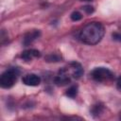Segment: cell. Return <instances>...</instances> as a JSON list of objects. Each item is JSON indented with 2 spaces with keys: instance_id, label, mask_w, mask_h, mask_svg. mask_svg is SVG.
Wrapping results in <instances>:
<instances>
[{
  "instance_id": "5b68a950",
  "label": "cell",
  "mask_w": 121,
  "mask_h": 121,
  "mask_svg": "<svg viewBox=\"0 0 121 121\" xmlns=\"http://www.w3.org/2000/svg\"><path fill=\"white\" fill-rule=\"evenodd\" d=\"M70 82V78L66 72V69L60 70V74L55 78V83L58 86H63Z\"/></svg>"
},
{
  "instance_id": "30bf717a",
  "label": "cell",
  "mask_w": 121,
  "mask_h": 121,
  "mask_svg": "<svg viewBox=\"0 0 121 121\" xmlns=\"http://www.w3.org/2000/svg\"><path fill=\"white\" fill-rule=\"evenodd\" d=\"M103 111V106L102 105H95L92 109V113L94 116H97L99 115Z\"/></svg>"
},
{
  "instance_id": "5bb4252c",
  "label": "cell",
  "mask_w": 121,
  "mask_h": 121,
  "mask_svg": "<svg viewBox=\"0 0 121 121\" xmlns=\"http://www.w3.org/2000/svg\"><path fill=\"white\" fill-rule=\"evenodd\" d=\"M112 38L116 41H119L121 42V33H117V32H114L112 33Z\"/></svg>"
},
{
  "instance_id": "3957f363",
  "label": "cell",
  "mask_w": 121,
  "mask_h": 121,
  "mask_svg": "<svg viewBox=\"0 0 121 121\" xmlns=\"http://www.w3.org/2000/svg\"><path fill=\"white\" fill-rule=\"evenodd\" d=\"M92 78L98 82L109 81L113 78L112 73L105 67H96L92 71Z\"/></svg>"
},
{
  "instance_id": "ba28073f",
  "label": "cell",
  "mask_w": 121,
  "mask_h": 121,
  "mask_svg": "<svg viewBox=\"0 0 121 121\" xmlns=\"http://www.w3.org/2000/svg\"><path fill=\"white\" fill-rule=\"evenodd\" d=\"M71 68H72V76L75 78H78L82 76L83 74V69L81 67V65L78 62H72L71 63Z\"/></svg>"
},
{
  "instance_id": "e0dca14e",
  "label": "cell",
  "mask_w": 121,
  "mask_h": 121,
  "mask_svg": "<svg viewBox=\"0 0 121 121\" xmlns=\"http://www.w3.org/2000/svg\"><path fill=\"white\" fill-rule=\"evenodd\" d=\"M120 119H121V114H120Z\"/></svg>"
},
{
  "instance_id": "9a60e30c",
  "label": "cell",
  "mask_w": 121,
  "mask_h": 121,
  "mask_svg": "<svg viewBox=\"0 0 121 121\" xmlns=\"http://www.w3.org/2000/svg\"><path fill=\"white\" fill-rule=\"evenodd\" d=\"M116 85H117V88H118L119 90H121V78H118Z\"/></svg>"
},
{
  "instance_id": "6da1fadb",
  "label": "cell",
  "mask_w": 121,
  "mask_h": 121,
  "mask_svg": "<svg viewBox=\"0 0 121 121\" xmlns=\"http://www.w3.org/2000/svg\"><path fill=\"white\" fill-rule=\"evenodd\" d=\"M105 33L104 26L98 22L87 24L79 32V40L86 44H96L99 43Z\"/></svg>"
},
{
  "instance_id": "7c38bea8",
  "label": "cell",
  "mask_w": 121,
  "mask_h": 121,
  "mask_svg": "<svg viewBox=\"0 0 121 121\" xmlns=\"http://www.w3.org/2000/svg\"><path fill=\"white\" fill-rule=\"evenodd\" d=\"M60 60V57L56 54H51L46 57V61H59Z\"/></svg>"
},
{
  "instance_id": "2e32d148",
  "label": "cell",
  "mask_w": 121,
  "mask_h": 121,
  "mask_svg": "<svg viewBox=\"0 0 121 121\" xmlns=\"http://www.w3.org/2000/svg\"><path fill=\"white\" fill-rule=\"evenodd\" d=\"M81 1H88V2H90V1H93V0H81Z\"/></svg>"
},
{
  "instance_id": "9c48e42d",
  "label": "cell",
  "mask_w": 121,
  "mask_h": 121,
  "mask_svg": "<svg viewBox=\"0 0 121 121\" xmlns=\"http://www.w3.org/2000/svg\"><path fill=\"white\" fill-rule=\"evenodd\" d=\"M65 95L68 97H71V98L76 97L77 95H78V86L77 85H73L70 88H68L67 91H66V93H65Z\"/></svg>"
},
{
  "instance_id": "277c9868",
  "label": "cell",
  "mask_w": 121,
  "mask_h": 121,
  "mask_svg": "<svg viewBox=\"0 0 121 121\" xmlns=\"http://www.w3.org/2000/svg\"><path fill=\"white\" fill-rule=\"evenodd\" d=\"M22 81L27 86H38L41 83V78L35 74H27L23 77Z\"/></svg>"
},
{
  "instance_id": "7a4b0ae2",
  "label": "cell",
  "mask_w": 121,
  "mask_h": 121,
  "mask_svg": "<svg viewBox=\"0 0 121 121\" xmlns=\"http://www.w3.org/2000/svg\"><path fill=\"white\" fill-rule=\"evenodd\" d=\"M19 75V70L17 68H9L8 70H6L0 78V85L2 88L8 89L12 87L18 78Z\"/></svg>"
},
{
  "instance_id": "8fae6325",
  "label": "cell",
  "mask_w": 121,
  "mask_h": 121,
  "mask_svg": "<svg viewBox=\"0 0 121 121\" xmlns=\"http://www.w3.org/2000/svg\"><path fill=\"white\" fill-rule=\"evenodd\" d=\"M71 19L73 20V21H79V20H81L82 19V15H81V13L80 12H78V11H74L72 14H71Z\"/></svg>"
},
{
  "instance_id": "4fadbf2b",
  "label": "cell",
  "mask_w": 121,
  "mask_h": 121,
  "mask_svg": "<svg viewBox=\"0 0 121 121\" xmlns=\"http://www.w3.org/2000/svg\"><path fill=\"white\" fill-rule=\"evenodd\" d=\"M82 9L87 13V14H91L94 12V8L92 6H84L82 7Z\"/></svg>"
},
{
  "instance_id": "52a82bcc",
  "label": "cell",
  "mask_w": 121,
  "mask_h": 121,
  "mask_svg": "<svg viewBox=\"0 0 121 121\" xmlns=\"http://www.w3.org/2000/svg\"><path fill=\"white\" fill-rule=\"evenodd\" d=\"M39 57H41V53L36 49H28L21 54V58L24 59L25 60H31L33 58H39Z\"/></svg>"
},
{
  "instance_id": "8992f818",
  "label": "cell",
  "mask_w": 121,
  "mask_h": 121,
  "mask_svg": "<svg viewBox=\"0 0 121 121\" xmlns=\"http://www.w3.org/2000/svg\"><path fill=\"white\" fill-rule=\"evenodd\" d=\"M39 36H40V31L37 30V29H34V30H32V31L26 33V34L25 35V37H24V41H23L24 45H26V46L28 45V44L31 43L34 40H36Z\"/></svg>"
}]
</instances>
